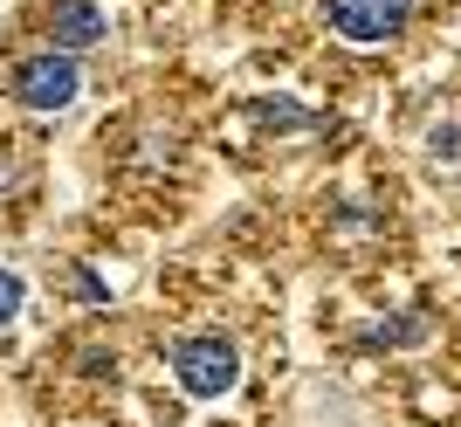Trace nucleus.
<instances>
[{"instance_id": "1", "label": "nucleus", "mask_w": 461, "mask_h": 427, "mask_svg": "<svg viewBox=\"0 0 461 427\" xmlns=\"http://www.w3.org/2000/svg\"><path fill=\"white\" fill-rule=\"evenodd\" d=\"M173 379L193 400H221V393H234V379H241V359H234L228 338L200 331V338H179L173 345Z\"/></svg>"}, {"instance_id": "3", "label": "nucleus", "mask_w": 461, "mask_h": 427, "mask_svg": "<svg viewBox=\"0 0 461 427\" xmlns=\"http://www.w3.org/2000/svg\"><path fill=\"white\" fill-rule=\"evenodd\" d=\"M324 21L338 41H358V49H379L413 21V0H324Z\"/></svg>"}, {"instance_id": "5", "label": "nucleus", "mask_w": 461, "mask_h": 427, "mask_svg": "<svg viewBox=\"0 0 461 427\" xmlns=\"http://www.w3.org/2000/svg\"><path fill=\"white\" fill-rule=\"evenodd\" d=\"M21 304H28V283H21L14 269H0V324H14Z\"/></svg>"}, {"instance_id": "4", "label": "nucleus", "mask_w": 461, "mask_h": 427, "mask_svg": "<svg viewBox=\"0 0 461 427\" xmlns=\"http://www.w3.org/2000/svg\"><path fill=\"white\" fill-rule=\"evenodd\" d=\"M49 35H56V56H83V49H96L111 35V21H104L96 0H56L49 7Z\"/></svg>"}, {"instance_id": "2", "label": "nucleus", "mask_w": 461, "mask_h": 427, "mask_svg": "<svg viewBox=\"0 0 461 427\" xmlns=\"http://www.w3.org/2000/svg\"><path fill=\"white\" fill-rule=\"evenodd\" d=\"M7 90H14L21 111H69V104H77V90H83L77 56H56V49H41V56L14 62Z\"/></svg>"}, {"instance_id": "6", "label": "nucleus", "mask_w": 461, "mask_h": 427, "mask_svg": "<svg viewBox=\"0 0 461 427\" xmlns=\"http://www.w3.org/2000/svg\"><path fill=\"white\" fill-rule=\"evenodd\" d=\"M434 152H441V159H461V132H455V124H447V132H434Z\"/></svg>"}]
</instances>
